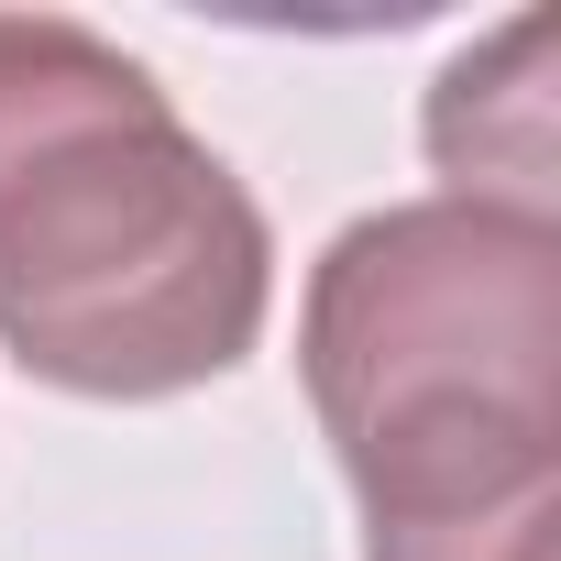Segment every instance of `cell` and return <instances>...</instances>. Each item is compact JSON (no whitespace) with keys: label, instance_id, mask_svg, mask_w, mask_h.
Returning a JSON list of instances; mask_svg holds the SVG:
<instances>
[{"label":"cell","instance_id":"1","mask_svg":"<svg viewBox=\"0 0 561 561\" xmlns=\"http://www.w3.org/2000/svg\"><path fill=\"white\" fill-rule=\"evenodd\" d=\"M275 242L176 100L56 12H0V353L67 397H187L264 342Z\"/></svg>","mask_w":561,"mask_h":561},{"label":"cell","instance_id":"2","mask_svg":"<svg viewBox=\"0 0 561 561\" xmlns=\"http://www.w3.org/2000/svg\"><path fill=\"white\" fill-rule=\"evenodd\" d=\"M364 528H451L561 484V231L484 198L353 220L298 320Z\"/></svg>","mask_w":561,"mask_h":561},{"label":"cell","instance_id":"3","mask_svg":"<svg viewBox=\"0 0 561 561\" xmlns=\"http://www.w3.org/2000/svg\"><path fill=\"white\" fill-rule=\"evenodd\" d=\"M430 165L451 198L550 220V12H517L430 89Z\"/></svg>","mask_w":561,"mask_h":561},{"label":"cell","instance_id":"4","mask_svg":"<svg viewBox=\"0 0 561 561\" xmlns=\"http://www.w3.org/2000/svg\"><path fill=\"white\" fill-rule=\"evenodd\" d=\"M364 561H561V484L451 528H364Z\"/></svg>","mask_w":561,"mask_h":561}]
</instances>
